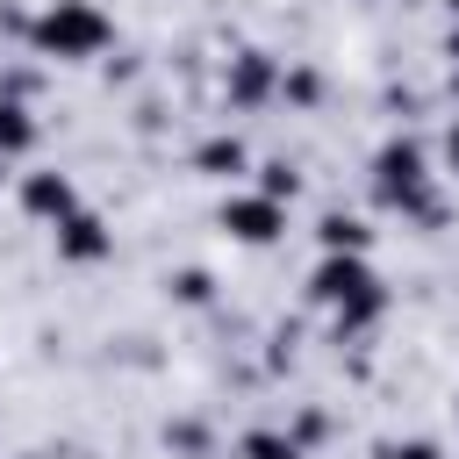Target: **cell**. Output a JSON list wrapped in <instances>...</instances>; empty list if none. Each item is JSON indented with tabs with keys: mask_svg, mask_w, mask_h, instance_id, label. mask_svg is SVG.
<instances>
[{
	"mask_svg": "<svg viewBox=\"0 0 459 459\" xmlns=\"http://www.w3.org/2000/svg\"><path fill=\"white\" fill-rule=\"evenodd\" d=\"M373 186H380L387 208L430 215V165H423V151H416L409 136H402V143H380V158H373Z\"/></svg>",
	"mask_w": 459,
	"mask_h": 459,
	"instance_id": "cell-3",
	"label": "cell"
},
{
	"mask_svg": "<svg viewBox=\"0 0 459 459\" xmlns=\"http://www.w3.org/2000/svg\"><path fill=\"white\" fill-rule=\"evenodd\" d=\"M316 301L344 323V330H366L380 308H387V294H380V280H373V265H366V251H330L323 265H316Z\"/></svg>",
	"mask_w": 459,
	"mask_h": 459,
	"instance_id": "cell-1",
	"label": "cell"
},
{
	"mask_svg": "<svg viewBox=\"0 0 459 459\" xmlns=\"http://www.w3.org/2000/svg\"><path fill=\"white\" fill-rule=\"evenodd\" d=\"M22 208H29V215H43V222L57 230V222L79 208V186H72L65 172H29V179H22Z\"/></svg>",
	"mask_w": 459,
	"mask_h": 459,
	"instance_id": "cell-6",
	"label": "cell"
},
{
	"mask_svg": "<svg viewBox=\"0 0 459 459\" xmlns=\"http://www.w3.org/2000/svg\"><path fill=\"white\" fill-rule=\"evenodd\" d=\"M380 459H445V452H437V445H387Z\"/></svg>",
	"mask_w": 459,
	"mask_h": 459,
	"instance_id": "cell-9",
	"label": "cell"
},
{
	"mask_svg": "<svg viewBox=\"0 0 459 459\" xmlns=\"http://www.w3.org/2000/svg\"><path fill=\"white\" fill-rule=\"evenodd\" d=\"M36 50L43 57H65V65H86V57H100L108 43H115V22L93 7V0H50L43 14H36Z\"/></svg>",
	"mask_w": 459,
	"mask_h": 459,
	"instance_id": "cell-2",
	"label": "cell"
},
{
	"mask_svg": "<svg viewBox=\"0 0 459 459\" xmlns=\"http://www.w3.org/2000/svg\"><path fill=\"white\" fill-rule=\"evenodd\" d=\"M36 115L22 108V100H0V165H14V158H29L36 151Z\"/></svg>",
	"mask_w": 459,
	"mask_h": 459,
	"instance_id": "cell-7",
	"label": "cell"
},
{
	"mask_svg": "<svg viewBox=\"0 0 459 459\" xmlns=\"http://www.w3.org/2000/svg\"><path fill=\"white\" fill-rule=\"evenodd\" d=\"M452 14H459V0H452Z\"/></svg>",
	"mask_w": 459,
	"mask_h": 459,
	"instance_id": "cell-11",
	"label": "cell"
},
{
	"mask_svg": "<svg viewBox=\"0 0 459 459\" xmlns=\"http://www.w3.org/2000/svg\"><path fill=\"white\" fill-rule=\"evenodd\" d=\"M452 165H459V129H452Z\"/></svg>",
	"mask_w": 459,
	"mask_h": 459,
	"instance_id": "cell-10",
	"label": "cell"
},
{
	"mask_svg": "<svg viewBox=\"0 0 459 459\" xmlns=\"http://www.w3.org/2000/svg\"><path fill=\"white\" fill-rule=\"evenodd\" d=\"M222 230L237 244H273L280 237V201L273 194H237V201H222Z\"/></svg>",
	"mask_w": 459,
	"mask_h": 459,
	"instance_id": "cell-4",
	"label": "cell"
},
{
	"mask_svg": "<svg viewBox=\"0 0 459 459\" xmlns=\"http://www.w3.org/2000/svg\"><path fill=\"white\" fill-rule=\"evenodd\" d=\"M251 459H294V445H280V437L258 430V437H251Z\"/></svg>",
	"mask_w": 459,
	"mask_h": 459,
	"instance_id": "cell-8",
	"label": "cell"
},
{
	"mask_svg": "<svg viewBox=\"0 0 459 459\" xmlns=\"http://www.w3.org/2000/svg\"><path fill=\"white\" fill-rule=\"evenodd\" d=\"M108 251H115V237H108V222H100L93 208H72V215L57 222V258L93 265V258H108Z\"/></svg>",
	"mask_w": 459,
	"mask_h": 459,
	"instance_id": "cell-5",
	"label": "cell"
}]
</instances>
